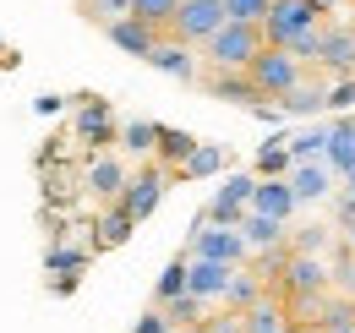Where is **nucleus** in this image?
<instances>
[{"instance_id":"f257e3e1","label":"nucleus","mask_w":355,"mask_h":333,"mask_svg":"<svg viewBox=\"0 0 355 333\" xmlns=\"http://www.w3.org/2000/svg\"><path fill=\"white\" fill-rule=\"evenodd\" d=\"M263 44H268L263 39V22H235V17H230L219 33L202 44V60H208V66H219V71H246V66L257 60V49H263Z\"/></svg>"},{"instance_id":"f03ea898","label":"nucleus","mask_w":355,"mask_h":333,"mask_svg":"<svg viewBox=\"0 0 355 333\" xmlns=\"http://www.w3.org/2000/svg\"><path fill=\"white\" fill-rule=\"evenodd\" d=\"M246 71H252V83H257L263 99H284L295 83H306V77H311L306 66H301L290 49H279V44H263V49H257V60H252Z\"/></svg>"},{"instance_id":"7ed1b4c3","label":"nucleus","mask_w":355,"mask_h":333,"mask_svg":"<svg viewBox=\"0 0 355 333\" xmlns=\"http://www.w3.org/2000/svg\"><path fill=\"white\" fill-rule=\"evenodd\" d=\"M224 22H230V11H224V0H180V11H175V22H170V39L180 44H202L219 33Z\"/></svg>"},{"instance_id":"20e7f679","label":"nucleus","mask_w":355,"mask_h":333,"mask_svg":"<svg viewBox=\"0 0 355 333\" xmlns=\"http://www.w3.org/2000/svg\"><path fill=\"white\" fill-rule=\"evenodd\" d=\"M170 175H175V169H164V164H148V169H137V175H126L121 208L132 213L137 224H142V219H153V208H159V203H164V191H170Z\"/></svg>"},{"instance_id":"39448f33","label":"nucleus","mask_w":355,"mask_h":333,"mask_svg":"<svg viewBox=\"0 0 355 333\" xmlns=\"http://www.w3.org/2000/svg\"><path fill=\"white\" fill-rule=\"evenodd\" d=\"M246 235L241 230H230V224H208L202 219V230H191V241H186V257H214V262H230V268H241L246 262Z\"/></svg>"},{"instance_id":"423d86ee","label":"nucleus","mask_w":355,"mask_h":333,"mask_svg":"<svg viewBox=\"0 0 355 333\" xmlns=\"http://www.w3.org/2000/svg\"><path fill=\"white\" fill-rule=\"evenodd\" d=\"M317 22H322V17H317V6H311V0H273V6H268V17H263V39L284 49L290 39H301V33L317 28Z\"/></svg>"},{"instance_id":"0eeeda50","label":"nucleus","mask_w":355,"mask_h":333,"mask_svg":"<svg viewBox=\"0 0 355 333\" xmlns=\"http://www.w3.org/2000/svg\"><path fill=\"white\" fill-rule=\"evenodd\" d=\"M317 77H355V28L350 22H322V55H317Z\"/></svg>"},{"instance_id":"6e6552de","label":"nucleus","mask_w":355,"mask_h":333,"mask_svg":"<svg viewBox=\"0 0 355 333\" xmlns=\"http://www.w3.org/2000/svg\"><path fill=\"white\" fill-rule=\"evenodd\" d=\"M77 142L83 148H110V142H121V121H115V110H110V99H83L77 104Z\"/></svg>"},{"instance_id":"1a4fd4ad","label":"nucleus","mask_w":355,"mask_h":333,"mask_svg":"<svg viewBox=\"0 0 355 333\" xmlns=\"http://www.w3.org/2000/svg\"><path fill=\"white\" fill-rule=\"evenodd\" d=\"M252 191H257V175H230L219 191H214V203H208V224H230V230H241V219L252 208Z\"/></svg>"},{"instance_id":"9d476101","label":"nucleus","mask_w":355,"mask_h":333,"mask_svg":"<svg viewBox=\"0 0 355 333\" xmlns=\"http://www.w3.org/2000/svg\"><path fill=\"white\" fill-rule=\"evenodd\" d=\"M104 39L115 44L121 55H137V60H148L153 49H159V39H164V28H153V22H142V17H110L104 22Z\"/></svg>"},{"instance_id":"9b49d317","label":"nucleus","mask_w":355,"mask_h":333,"mask_svg":"<svg viewBox=\"0 0 355 333\" xmlns=\"http://www.w3.org/2000/svg\"><path fill=\"white\" fill-rule=\"evenodd\" d=\"M148 66L164 71V77H175V83H202V55H197V44H180V39H170V33L148 55Z\"/></svg>"},{"instance_id":"f8f14e48","label":"nucleus","mask_w":355,"mask_h":333,"mask_svg":"<svg viewBox=\"0 0 355 333\" xmlns=\"http://www.w3.org/2000/svg\"><path fill=\"white\" fill-rule=\"evenodd\" d=\"M202 93H208V99H224V104H241V110L268 104L263 93H257V83H252V71H219V66H208V71H202Z\"/></svg>"},{"instance_id":"ddd939ff","label":"nucleus","mask_w":355,"mask_h":333,"mask_svg":"<svg viewBox=\"0 0 355 333\" xmlns=\"http://www.w3.org/2000/svg\"><path fill=\"white\" fill-rule=\"evenodd\" d=\"M252 208L268 213V219H284V224H290V213L301 208V203H295V186H290V175H257Z\"/></svg>"},{"instance_id":"4468645a","label":"nucleus","mask_w":355,"mask_h":333,"mask_svg":"<svg viewBox=\"0 0 355 333\" xmlns=\"http://www.w3.org/2000/svg\"><path fill=\"white\" fill-rule=\"evenodd\" d=\"M290 186H295V203H322V197L334 191L328 159H295V164H290Z\"/></svg>"},{"instance_id":"2eb2a0df","label":"nucleus","mask_w":355,"mask_h":333,"mask_svg":"<svg viewBox=\"0 0 355 333\" xmlns=\"http://www.w3.org/2000/svg\"><path fill=\"white\" fill-rule=\"evenodd\" d=\"M230 262H214V257H191V268H186V290L202 295V300H224L230 290Z\"/></svg>"},{"instance_id":"dca6fc26","label":"nucleus","mask_w":355,"mask_h":333,"mask_svg":"<svg viewBox=\"0 0 355 333\" xmlns=\"http://www.w3.org/2000/svg\"><path fill=\"white\" fill-rule=\"evenodd\" d=\"M132 230H137V219L121 203H104V213L93 219V251H115V246H126L132 241Z\"/></svg>"},{"instance_id":"f3484780","label":"nucleus","mask_w":355,"mask_h":333,"mask_svg":"<svg viewBox=\"0 0 355 333\" xmlns=\"http://www.w3.org/2000/svg\"><path fill=\"white\" fill-rule=\"evenodd\" d=\"M83 186H88L98 203H121V191H126V164L121 159H110V153H98L83 175Z\"/></svg>"},{"instance_id":"a211bd4d","label":"nucleus","mask_w":355,"mask_h":333,"mask_svg":"<svg viewBox=\"0 0 355 333\" xmlns=\"http://www.w3.org/2000/svg\"><path fill=\"white\" fill-rule=\"evenodd\" d=\"M241 323H246V333H295V323H290V306H284L273 290H268L257 306H246V311H241Z\"/></svg>"},{"instance_id":"6ab92c4d","label":"nucleus","mask_w":355,"mask_h":333,"mask_svg":"<svg viewBox=\"0 0 355 333\" xmlns=\"http://www.w3.org/2000/svg\"><path fill=\"white\" fill-rule=\"evenodd\" d=\"M322 159L334 175H350L355 169V115H339V121L328 126V148H322Z\"/></svg>"},{"instance_id":"aec40b11","label":"nucleus","mask_w":355,"mask_h":333,"mask_svg":"<svg viewBox=\"0 0 355 333\" xmlns=\"http://www.w3.org/2000/svg\"><path fill=\"white\" fill-rule=\"evenodd\" d=\"M241 235H246V246H252V251L290 246V230H284V219H268V213H257V208H246V219H241Z\"/></svg>"},{"instance_id":"412c9836","label":"nucleus","mask_w":355,"mask_h":333,"mask_svg":"<svg viewBox=\"0 0 355 333\" xmlns=\"http://www.w3.org/2000/svg\"><path fill=\"white\" fill-rule=\"evenodd\" d=\"M263 295H268V279L257 268H235V273H230V290H224V306H230V311H246V306H257Z\"/></svg>"},{"instance_id":"4be33fe9","label":"nucleus","mask_w":355,"mask_h":333,"mask_svg":"<svg viewBox=\"0 0 355 333\" xmlns=\"http://www.w3.org/2000/svg\"><path fill=\"white\" fill-rule=\"evenodd\" d=\"M191 148H197V137H191V131H180V126H159V148H153V164L180 169L186 159H191Z\"/></svg>"},{"instance_id":"5701e85b","label":"nucleus","mask_w":355,"mask_h":333,"mask_svg":"<svg viewBox=\"0 0 355 333\" xmlns=\"http://www.w3.org/2000/svg\"><path fill=\"white\" fill-rule=\"evenodd\" d=\"M121 153H132V159H153V148H159V121H121V142H115Z\"/></svg>"},{"instance_id":"b1692460","label":"nucleus","mask_w":355,"mask_h":333,"mask_svg":"<svg viewBox=\"0 0 355 333\" xmlns=\"http://www.w3.org/2000/svg\"><path fill=\"white\" fill-rule=\"evenodd\" d=\"M279 110H284V115H317V110H328V87L306 77V83H295L279 99Z\"/></svg>"},{"instance_id":"393cba45","label":"nucleus","mask_w":355,"mask_h":333,"mask_svg":"<svg viewBox=\"0 0 355 333\" xmlns=\"http://www.w3.org/2000/svg\"><path fill=\"white\" fill-rule=\"evenodd\" d=\"M219 169H224V148H219V142H197L191 159H186L175 175H180V180H208V175H219Z\"/></svg>"},{"instance_id":"a878e982","label":"nucleus","mask_w":355,"mask_h":333,"mask_svg":"<svg viewBox=\"0 0 355 333\" xmlns=\"http://www.w3.org/2000/svg\"><path fill=\"white\" fill-rule=\"evenodd\" d=\"M159 311H164V317H170V328H197V323H202V311H208V300H202V295H191V290H180L175 300H164V306H159Z\"/></svg>"},{"instance_id":"bb28decb","label":"nucleus","mask_w":355,"mask_h":333,"mask_svg":"<svg viewBox=\"0 0 355 333\" xmlns=\"http://www.w3.org/2000/svg\"><path fill=\"white\" fill-rule=\"evenodd\" d=\"M44 268H49V273H83V268H88V251H83V246H66V241H55V246L44 251Z\"/></svg>"},{"instance_id":"cd10ccee","label":"nucleus","mask_w":355,"mask_h":333,"mask_svg":"<svg viewBox=\"0 0 355 333\" xmlns=\"http://www.w3.org/2000/svg\"><path fill=\"white\" fill-rule=\"evenodd\" d=\"M186 268H191V257H175L164 273H159V284H153V306H164V300H175L186 290Z\"/></svg>"},{"instance_id":"c85d7f7f","label":"nucleus","mask_w":355,"mask_h":333,"mask_svg":"<svg viewBox=\"0 0 355 333\" xmlns=\"http://www.w3.org/2000/svg\"><path fill=\"white\" fill-rule=\"evenodd\" d=\"M334 224H301V235H290V251H306V257H322V251L334 246V235H328Z\"/></svg>"},{"instance_id":"c756f323","label":"nucleus","mask_w":355,"mask_h":333,"mask_svg":"<svg viewBox=\"0 0 355 333\" xmlns=\"http://www.w3.org/2000/svg\"><path fill=\"white\" fill-rule=\"evenodd\" d=\"M180 0H132V17H142V22H153V28H164L170 33V22H175Z\"/></svg>"},{"instance_id":"7c9ffc66","label":"nucleus","mask_w":355,"mask_h":333,"mask_svg":"<svg viewBox=\"0 0 355 333\" xmlns=\"http://www.w3.org/2000/svg\"><path fill=\"white\" fill-rule=\"evenodd\" d=\"M290 164H295V159H290V142H284V137H273L263 153H257V175H290Z\"/></svg>"},{"instance_id":"2f4dec72","label":"nucleus","mask_w":355,"mask_h":333,"mask_svg":"<svg viewBox=\"0 0 355 333\" xmlns=\"http://www.w3.org/2000/svg\"><path fill=\"white\" fill-rule=\"evenodd\" d=\"M284 49H290V55H295L306 71H317V55H322V22H317V28H306L301 39H290Z\"/></svg>"},{"instance_id":"473e14b6","label":"nucleus","mask_w":355,"mask_h":333,"mask_svg":"<svg viewBox=\"0 0 355 333\" xmlns=\"http://www.w3.org/2000/svg\"><path fill=\"white\" fill-rule=\"evenodd\" d=\"M322 148H328V126H311L301 137H290V159H322Z\"/></svg>"},{"instance_id":"72a5a7b5","label":"nucleus","mask_w":355,"mask_h":333,"mask_svg":"<svg viewBox=\"0 0 355 333\" xmlns=\"http://www.w3.org/2000/svg\"><path fill=\"white\" fill-rule=\"evenodd\" d=\"M180 333H246L241 311H224V317H202L197 328H180Z\"/></svg>"},{"instance_id":"f704fd0d","label":"nucleus","mask_w":355,"mask_h":333,"mask_svg":"<svg viewBox=\"0 0 355 333\" xmlns=\"http://www.w3.org/2000/svg\"><path fill=\"white\" fill-rule=\"evenodd\" d=\"M328 110H339V115L355 110V77H334L328 83Z\"/></svg>"},{"instance_id":"c9c22d12","label":"nucleus","mask_w":355,"mask_h":333,"mask_svg":"<svg viewBox=\"0 0 355 333\" xmlns=\"http://www.w3.org/2000/svg\"><path fill=\"white\" fill-rule=\"evenodd\" d=\"M268 6H273V0H224V11H230L235 22H263Z\"/></svg>"},{"instance_id":"e433bc0d","label":"nucleus","mask_w":355,"mask_h":333,"mask_svg":"<svg viewBox=\"0 0 355 333\" xmlns=\"http://www.w3.org/2000/svg\"><path fill=\"white\" fill-rule=\"evenodd\" d=\"M132 11V0H88V17H98V22H110V17H126Z\"/></svg>"},{"instance_id":"4c0bfd02","label":"nucleus","mask_w":355,"mask_h":333,"mask_svg":"<svg viewBox=\"0 0 355 333\" xmlns=\"http://www.w3.org/2000/svg\"><path fill=\"white\" fill-rule=\"evenodd\" d=\"M132 333H175V328H170V317L153 306V311H142V317H137V328H132Z\"/></svg>"},{"instance_id":"58836bf2","label":"nucleus","mask_w":355,"mask_h":333,"mask_svg":"<svg viewBox=\"0 0 355 333\" xmlns=\"http://www.w3.org/2000/svg\"><path fill=\"white\" fill-rule=\"evenodd\" d=\"M49 290H55V295H71V290H77V273H55Z\"/></svg>"},{"instance_id":"ea45409f","label":"nucleus","mask_w":355,"mask_h":333,"mask_svg":"<svg viewBox=\"0 0 355 333\" xmlns=\"http://www.w3.org/2000/svg\"><path fill=\"white\" fill-rule=\"evenodd\" d=\"M33 110H39V115H55V110H66V99H60V93H44Z\"/></svg>"},{"instance_id":"a19ab883","label":"nucleus","mask_w":355,"mask_h":333,"mask_svg":"<svg viewBox=\"0 0 355 333\" xmlns=\"http://www.w3.org/2000/svg\"><path fill=\"white\" fill-rule=\"evenodd\" d=\"M311 6H317V17H322V22H328V17L339 11V0H311Z\"/></svg>"},{"instance_id":"79ce46f5","label":"nucleus","mask_w":355,"mask_h":333,"mask_svg":"<svg viewBox=\"0 0 355 333\" xmlns=\"http://www.w3.org/2000/svg\"><path fill=\"white\" fill-rule=\"evenodd\" d=\"M339 235H345V246H350V251H355V224H350V230H339Z\"/></svg>"},{"instance_id":"37998d69","label":"nucleus","mask_w":355,"mask_h":333,"mask_svg":"<svg viewBox=\"0 0 355 333\" xmlns=\"http://www.w3.org/2000/svg\"><path fill=\"white\" fill-rule=\"evenodd\" d=\"M345 191H350V197H355V169H350V175H345Z\"/></svg>"},{"instance_id":"c03bdc74","label":"nucleus","mask_w":355,"mask_h":333,"mask_svg":"<svg viewBox=\"0 0 355 333\" xmlns=\"http://www.w3.org/2000/svg\"><path fill=\"white\" fill-rule=\"evenodd\" d=\"M83 6H88V0H83Z\"/></svg>"}]
</instances>
